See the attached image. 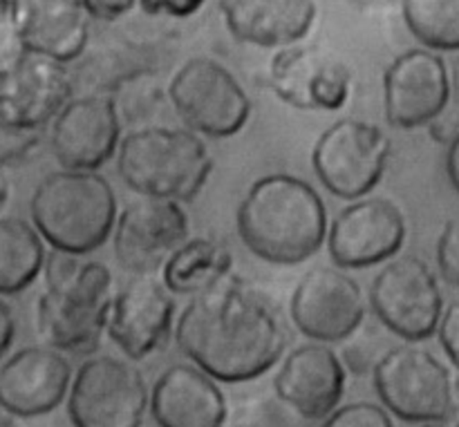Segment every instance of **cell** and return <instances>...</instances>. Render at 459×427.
Returning a JSON list of instances; mask_svg holds the SVG:
<instances>
[{"mask_svg": "<svg viewBox=\"0 0 459 427\" xmlns=\"http://www.w3.org/2000/svg\"><path fill=\"white\" fill-rule=\"evenodd\" d=\"M184 356L222 383L267 374L290 347V322L281 304L238 276L193 295L175 322Z\"/></svg>", "mask_w": 459, "mask_h": 427, "instance_id": "obj_1", "label": "cell"}, {"mask_svg": "<svg viewBox=\"0 0 459 427\" xmlns=\"http://www.w3.org/2000/svg\"><path fill=\"white\" fill-rule=\"evenodd\" d=\"M236 226L255 258L269 264H300L327 242L330 219L321 192L307 179L269 173L245 192Z\"/></svg>", "mask_w": 459, "mask_h": 427, "instance_id": "obj_2", "label": "cell"}, {"mask_svg": "<svg viewBox=\"0 0 459 427\" xmlns=\"http://www.w3.org/2000/svg\"><path fill=\"white\" fill-rule=\"evenodd\" d=\"M43 273L45 291L36 304L40 338L63 354L97 352L115 300L108 264L52 251Z\"/></svg>", "mask_w": 459, "mask_h": 427, "instance_id": "obj_3", "label": "cell"}, {"mask_svg": "<svg viewBox=\"0 0 459 427\" xmlns=\"http://www.w3.org/2000/svg\"><path fill=\"white\" fill-rule=\"evenodd\" d=\"M31 224L54 251L83 255L112 237L119 201L112 184L92 170H54L30 197Z\"/></svg>", "mask_w": 459, "mask_h": 427, "instance_id": "obj_4", "label": "cell"}, {"mask_svg": "<svg viewBox=\"0 0 459 427\" xmlns=\"http://www.w3.org/2000/svg\"><path fill=\"white\" fill-rule=\"evenodd\" d=\"M215 168L209 146L197 132L170 125H143L124 134L117 173L142 197L195 200Z\"/></svg>", "mask_w": 459, "mask_h": 427, "instance_id": "obj_5", "label": "cell"}, {"mask_svg": "<svg viewBox=\"0 0 459 427\" xmlns=\"http://www.w3.org/2000/svg\"><path fill=\"white\" fill-rule=\"evenodd\" d=\"M372 383L385 410L408 423H448L459 414V385L451 367L415 343L385 349Z\"/></svg>", "mask_w": 459, "mask_h": 427, "instance_id": "obj_6", "label": "cell"}, {"mask_svg": "<svg viewBox=\"0 0 459 427\" xmlns=\"http://www.w3.org/2000/svg\"><path fill=\"white\" fill-rule=\"evenodd\" d=\"M169 98L188 130L211 139L238 134L254 112L245 85L211 56H193L182 63L169 83Z\"/></svg>", "mask_w": 459, "mask_h": 427, "instance_id": "obj_7", "label": "cell"}, {"mask_svg": "<svg viewBox=\"0 0 459 427\" xmlns=\"http://www.w3.org/2000/svg\"><path fill=\"white\" fill-rule=\"evenodd\" d=\"M393 143L372 121L345 116L321 132L312 150V168L327 192L339 200L368 197L388 168Z\"/></svg>", "mask_w": 459, "mask_h": 427, "instance_id": "obj_8", "label": "cell"}, {"mask_svg": "<svg viewBox=\"0 0 459 427\" xmlns=\"http://www.w3.org/2000/svg\"><path fill=\"white\" fill-rule=\"evenodd\" d=\"M370 307L390 334L424 343L437 334L446 304L430 264L420 255H397L372 278Z\"/></svg>", "mask_w": 459, "mask_h": 427, "instance_id": "obj_9", "label": "cell"}, {"mask_svg": "<svg viewBox=\"0 0 459 427\" xmlns=\"http://www.w3.org/2000/svg\"><path fill=\"white\" fill-rule=\"evenodd\" d=\"M148 407L151 389L142 371L108 354L81 363L67 394L74 427H142Z\"/></svg>", "mask_w": 459, "mask_h": 427, "instance_id": "obj_10", "label": "cell"}, {"mask_svg": "<svg viewBox=\"0 0 459 427\" xmlns=\"http://www.w3.org/2000/svg\"><path fill=\"white\" fill-rule=\"evenodd\" d=\"M290 318L296 329L314 343H345L361 331L366 295L345 269H309L291 294Z\"/></svg>", "mask_w": 459, "mask_h": 427, "instance_id": "obj_11", "label": "cell"}, {"mask_svg": "<svg viewBox=\"0 0 459 427\" xmlns=\"http://www.w3.org/2000/svg\"><path fill=\"white\" fill-rule=\"evenodd\" d=\"M453 98V72L446 58L429 47L399 54L384 74L385 119L393 128L433 125Z\"/></svg>", "mask_w": 459, "mask_h": 427, "instance_id": "obj_12", "label": "cell"}, {"mask_svg": "<svg viewBox=\"0 0 459 427\" xmlns=\"http://www.w3.org/2000/svg\"><path fill=\"white\" fill-rule=\"evenodd\" d=\"M188 215L179 201L139 197L119 210L112 249L130 276H155L188 240Z\"/></svg>", "mask_w": 459, "mask_h": 427, "instance_id": "obj_13", "label": "cell"}, {"mask_svg": "<svg viewBox=\"0 0 459 427\" xmlns=\"http://www.w3.org/2000/svg\"><path fill=\"white\" fill-rule=\"evenodd\" d=\"M408 222L388 197H361L339 210L327 231V251L339 269H370L397 258Z\"/></svg>", "mask_w": 459, "mask_h": 427, "instance_id": "obj_14", "label": "cell"}, {"mask_svg": "<svg viewBox=\"0 0 459 427\" xmlns=\"http://www.w3.org/2000/svg\"><path fill=\"white\" fill-rule=\"evenodd\" d=\"M267 83L278 98L296 110L336 112L352 94V70L316 45L281 47L269 61Z\"/></svg>", "mask_w": 459, "mask_h": 427, "instance_id": "obj_15", "label": "cell"}, {"mask_svg": "<svg viewBox=\"0 0 459 427\" xmlns=\"http://www.w3.org/2000/svg\"><path fill=\"white\" fill-rule=\"evenodd\" d=\"M124 139V116L108 94L74 97L52 121L49 146L65 170L97 173L117 157Z\"/></svg>", "mask_w": 459, "mask_h": 427, "instance_id": "obj_16", "label": "cell"}, {"mask_svg": "<svg viewBox=\"0 0 459 427\" xmlns=\"http://www.w3.org/2000/svg\"><path fill=\"white\" fill-rule=\"evenodd\" d=\"M74 370L67 354L49 345L13 352L0 365V407L13 419H36L67 398Z\"/></svg>", "mask_w": 459, "mask_h": 427, "instance_id": "obj_17", "label": "cell"}, {"mask_svg": "<svg viewBox=\"0 0 459 427\" xmlns=\"http://www.w3.org/2000/svg\"><path fill=\"white\" fill-rule=\"evenodd\" d=\"M175 294L155 276H137L112 300L108 338L130 358L146 361L175 331Z\"/></svg>", "mask_w": 459, "mask_h": 427, "instance_id": "obj_18", "label": "cell"}, {"mask_svg": "<svg viewBox=\"0 0 459 427\" xmlns=\"http://www.w3.org/2000/svg\"><path fill=\"white\" fill-rule=\"evenodd\" d=\"M74 98V81L65 63L27 54L0 76V124L16 130H45Z\"/></svg>", "mask_w": 459, "mask_h": 427, "instance_id": "obj_19", "label": "cell"}, {"mask_svg": "<svg viewBox=\"0 0 459 427\" xmlns=\"http://www.w3.org/2000/svg\"><path fill=\"white\" fill-rule=\"evenodd\" d=\"M345 365L325 343H303L282 358L273 379L278 398L309 421L327 419L345 394Z\"/></svg>", "mask_w": 459, "mask_h": 427, "instance_id": "obj_20", "label": "cell"}, {"mask_svg": "<svg viewBox=\"0 0 459 427\" xmlns=\"http://www.w3.org/2000/svg\"><path fill=\"white\" fill-rule=\"evenodd\" d=\"M151 412L160 427H224L229 419L218 380L193 363L161 371L151 389Z\"/></svg>", "mask_w": 459, "mask_h": 427, "instance_id": "obj_21", "label": "cell"}, {"mask_svg": "<svg viewBox=\"0 0 459 427\" xmlns=\"http://www.w3.org/2000/svg\"><path fill=\"white\" fill-rule=\"evenodd\" d=\"M9 12L31 54L70 63L90 40L83 0H9Z\"/></svg>", "mask_w": 459, "mask_h": 427, "instance_id": "obj_22", "label": "cell"}, {"mask_svg": "<svg viewBox=\"0 0 459 427\" xmlns=\"http://www.w3.org/2000/svg\"><path fill=\"white\" fill-rule=\"evenodd\" d=\"M227 30L258 47H290L309 34L318 16L316 0H220Z\"/></svg>", "mask_w": 459, "mask_h": 427, "instance_id": "obj_23", "label": "cell"}, {"mask_svg": "<svg viewBox=\"0 0 459 427\" xmlns=\"http://www.w3.org/2000/svg\"><path fill=\"white\" fill-rule=\"evenodd\" d=\"M233 253L220 237L193 235L161 269V282L175 295H197L231 276Z\"/></svg>", "mask_w": 459, "mask_h": 427, "instance_id": "obj_24", "label": "cell"}, {"mask_svg": "<svg viewBox=\"0 0 459 427\" xmlns=\"http://www.w3.org/2000/svg\"><path fill=\"white\" fill-rule=\"evenodd\" d=\"M48 262L45 240L22 218H0V295L30 289Z\"/></svg>", "mask_w": 459, "mask_h": 427, "instance_id": "obj_25", "label": "cell"}, {"mask_svg": "<svg viewBox=\"0 0 459 427\" xmlns=\"http://www.w3.org/2000/svg\"><path fill=\"white\" fill-rule=\"evenodd\" d=\"M411 34L433 52H459V0H402Z\"/></svg>", "mask_w": 459, "mask_h": 427, "instance_id": "obj_26", "label": "cell"}, {"mask_svg": "<svg viewBox=\"0 0 459 427\" xmlns=\"http://www.w3.org/2000/svg\"><path fill=\"white\" fill-rule=\"evenodd\" d=\"M321 427H394L388 410L377 403L359 401L341 406L323 419Z\"/></svg>", "mask_w": 459, "mask_h": 427, "instance_id": "obj_27", "label": "cell"}, {"mask_svg": "<svg viewBox=\"0 0 459 427\" xmlns=\"http://www.w3.org/2000/svg\"><path fill=\"white\" fill-rule=\"evenodd\" d=\"M435 258H437L439 276L448 285L459 289V215L448 219L442 226V233L437 237V249H435Z\"/></svg>", "mask_w": 459, "mask_h": 427, "instance_id": "obj_28", "label": "cell"}, {"mask_svg": "<svg viewBox=\"0 0 459 427\" xmlns=\"http://www.w3.org/2000/svg\"><path fill=\"white\" fill-rule=\"evenodd\" d=\"M30 54L21 31H18L16 21H13L9 4L0 7V76L12 72L22 58Z\"/></svg>", "mask_w": 459, "mask_h": 427, "instance_id": "obj_29", "label": "cell"}, {"mask_svg": "<svg viewBox=\"0 0 459 427\" xmlns=\"http://www.w3.org/2000/svg\"><path fill=\"white\" fill-rule=\"evenodd\" d=\"M43 130H16L0 124V164L9 166L27 159L39 148Z\"/></svg>", "mask_w": 459, "mask_h": 427, "instance_id": "obj_30", "label": "cell"}, {"mask_svg": "<svg viewBox=\"0 0 459 427\" xmlns=\"http://www.w3.org/2000/svg\"><path fill=\"white\" fill-rule=\"evenodd\" d=\"M437 338L444 354L448 356V361L459 370V300H455V303H451L444 309L442 322H439L437 329Z\"/></svg>", "mask_w": 459, "mask_h": 427, "instance_id": "obj_31", "label": "cell"}, {"mask_svg": "<svg viewBox=\"0 0 459 427\" xmlns=\"http://www.w3.org/2000/svg\"><path fill=\"white\" fill-rule=\"evenodd\" d=\"M206 0H139V7L148 16H170V18H188L200 12Z\"/></svg>", "mask_w": 459, "mask_h": 427, "instance_id": "obj_32", "label": "cell"}, {"mask_svg": "<svg viewBox=\"0 0 459 427\" xmlns=\"http://www.w3.org/2000/svg\"><path fill=\"white\" fill-rule=\"evenodd\" d=\"M85 12L94 21H119L126 13L133 12L139 0H83Z\"/></svg>", "mask_w": 459, "mask_h": 427, "instance_id": "obj_33", "label": "cell"}, {"mask_svg": "<svg viewBox=\"0 0 459 427\" xmlns=\"http://www.w3.org/2000/svg\"><path fill=\"white\" fill-rule=\"evenodd\" d=\"M13 340H16V316H13V309L0 295V358L7 356Z\"/></svg>", "mask_w": 459, "mask_h": 427, "instance_id": "obj_34", "label": "cell"}, {"mask_svg": "<svg viewBox=\"0 0 459 427\" xmlns=\"http://www.w3.org/2000/svg\"><path fill=\"white\" fill-rule=\"evenodd\" d=\"M446 175H448V179H451V186L455 188L457 195H459V130L455 132V137L448 141Z\"/></svg>", "mask_w": 459, "mask_h": 427, "instance_id": "obj_35", "label": "cell"}, {"mask_svg": "<svg viewBox=\"0 0 459 427\" xmlns=\"http://www.w3.org/2000/svg\"><path fill=\"white\" fill-rule=\"evenodd\" d=\"M9 192H12V186H9V179H7V166L0 164V210L7 206Z\"/></svg>", "mask_w": 459, "mask_h": 427, "instance_id": "obj_36", "label": "cell"}, {"mask_svg": "<svg viewBox=\"0 0 459 427\" xmlns=\"http://www.w3.org/2000/svg\"><path fill=\"white\" fill-rule=\"evenodd\" d=\"M224 427H269V425H264L263 421H255V419H240L236 421V423H229Z\"/></svg>", "mask_w": 459, "mask_h": 427, "instance_id": "obj_37", "label": "cell"}, {"mask_svg": "<svg viewBox=\"0 0 459 427\" xmlns=\"http://www.w3.org/2000/svg\"><path fill=\"white\" fill-rule=\"evenodd\" d=\"M0 427H18L16 421H13V416L7 414L3 407H0Z\"/></svg>", "mask_w": 459, "mask_h": 427, "instance_id": "obj_38", "label": "cell"}, {"mask_svg": "<svg viewBox=\"0 0 459 427\" xmlns=\"http://www.w3.org/2000/svg\"><path fill=\"white\" fill-rule=\"evenodd\" d=\"M453 90L459 94V58L455 61V70H453Z\"/></svg>", "mask_w": 459, "mask_h": 427, "instance_id": "obj_39", "label": "cell"}, {"mask_svg": "<svg viewBox=\"0 0 459 427\" xmlns=\"http://www.w3.org/2000/svg\"><path fill=\"white\" fill-rule=\"evenodd\" d=\"M417 427H451L448 423H424V425H417Z\"/></svg>", "mask_w": 459, "mask_h": 427, "instance_id": "obj_40", "label": "cell"}, {"mask_svg": "<svg viewBox=\"0 0 459 427\" xmlns=\"http://www.w3.org/2000/svg\"><path fill=\"white\" fill-rule=\"evenodd\" d=\"M4 4H9V0H0V7H4Z\"/></svg>", "mask_w": 459, "mask_h": 427, "instance_id": "obj_41", "label": "cell"}, {"mask_svg": "<svg viewBox=\"0 0 459 427\" xmlns=\"http://www.w3.org/2000/svg\"><path fill=\"white\" fill-rule=\"evenodd\" d=\"M457 427H459V414H457Z\"/></svg>", "mask_w": 459, "mask_h": 427, "instance_id": "obj_42", "label": "cell"}]
</instances>
